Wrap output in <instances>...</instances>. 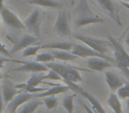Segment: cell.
I'll return each mask as SVG.
<instances>
[{
    "instance_id": "obj_42",
    "label": "cell",
    "mask_w": 129,
    "mask_h": 113,
    "mask_svg": "<svg viewBox=\"0 0 129 113\" xmlns=\"http://www.w3.org/2000/svg\"><path fill=\"white\" fill-rule=\"evenodd\" d=\"M5 113H9V112H8V111H6V112H5Z\"/></svg>"
},
{
    "instance_id": "obj_30",
    "label": "cell",
    "mask_w": 129,
    "mask_h": 113,
    "mask_svg": "<svg viewBox=\"0 0 129 113\" xmlns=\"http://www.w3.org/2000/svg\"><path fill=\"white\" fill-rule=\"evenodd\" d=\"M9 62H13V63H20V64H24L25 61H20V60H15L13 59L12 58H8V57H1L0 56V70L4 67L5 64L9 63Z\"/></svg>"
},
{
    "instance_id": "obj_24",
    "label": "cell",
    "mask_w": 129,
    "mask_h": 113,
    "mask_svg": "<svg viewBox=\"0 0 129 113\" xmlns=\"http://www.w3.org/2000/svg\"><path fill=\"white\" fill-rule=\"evenodd\" d=\"M76 94H73V95H67V96L64 97L63 99L62 105L64 109H67V113H74V99L75 97Z\"/></svg>"
},
{
    "instance_id": "obj_27",
    "label": "cell",
    "mask_w": 129,
    "mask_h": 113,
    "mask_svg": "<svg viewBox=\"0 0 129 113\" xmlns=\"http://www.w3.org/2000/svg\"><path fill=\"white\" fill-rule=\"evenodd\" d=\"M117 95L121 100L129 98V83H124L122 87H120L117 90Z\"/></svg>"
},
{
    "instance_id": "obj_40",
    "label": "cell",
    "mask_w": 129,
    "mask_h": 113,
    "mask_svg": "<svg viewBox=\"0 0 129 113\" xmlns=\"http://www.w3.org/2000/svg\"><path fill=\"white\" fill-rule=\"evenodd\" d=\"M2 78H4V77H3V75H1V74H0V80L2 79Z\"/></svg>"
},
{
    "instance_id": "obj_34",
    "label": "cell",
    "mask_w": 129,
    "mask_h": 113,
    "mask_svg": "<svg viewBox=\"0 0 129 113\" xmlns=\"http://www.w3.org/2000/svg\"><path fill=\"white\" fill-rule=\"evenodd\" d=\"M122 5H123V6H125L126 9L129 10V3L127 2H122Z\"/></svg>"
},
{
    "instance_id": "obj_12",
    "label": "cell",
    "mask_w": 129,
    "mask_h": 113,
    "mask_svg": "<svg viewBox=\"0 0 129 113\" xmlns=\"http://www.w3.org/2000/svg\"><path fill=\"white\" fill-rule=\"evenodd\" d=\"M50 69L43 64L39 62H26L20 66L12 69V72H47Z\"/></svg>"
},
{
    "instance_id": "obj_29",
    "label": "cell",
    "mask_w": 129,
    "mask_h": 113,
    "mask_svg": "<svg viewBox=\"0 0 129 113\" xmlns=\"http://www.w3.org/2000/svg\"><path fill=\"white\" fill-rule=\"evenodd\" d=\"M44 78H45V80H50V81H62L63 80L62 77H61L56 71L51 70V69H50V70L47 72V73L45 74Z\"/></svg>"
},
{
    "instance_id": "obj_22",
    "label": "cell",
    "mask_w": 129,
    "mask_h": 113,
    "mask_svg": "<svg viewBox=\"0 0 129 113\" xmlns=\"http://www.w3.org/2000/svg\"><path fill=\"white\" fill-rule=\"evenodd\" d=\"M107 104L110 106L111 109L113 110L114 113H122V105L120 102L119 98L118 97L117 94H115L114 92H111L110 94L109 97L107 99Z\"/></svg>"
},
{
    "instance_id": "obj_6",
    "label": "cell",
    "mask_w": 129,
    "mask_h": 113,
    "mask_svg": "<svg viewBox=\"0 0 129 113\" xmlns=\"http://www.w3.org/2000/svg\"><path fill=\"white\" fill-rule=\"evenodd\" d=\"M0 17L6 26H8L11 28L14 29H24L26 28L23 21L20 20V19L16 15V13H13L12 10H10L6 6H3L0 9Z\"/></svg>"
},
{
    "instance_id": "obj_8",
    "label": "cell",
    "mask_w": 129,
    "mask_h": 113,
    "mask_svg": "<svg viewBox=\"0 0 129 113\" xmlns=\"http://www.w3.org/2000/svg\"><path fill=\"white\" fill-rule=\"evenodd\" d=\"M26 29L36 36L40 35L41 30V17L38 9H35L28 17L23 21Z\"/></svg>"
},
{
    "instance_id": "obj_36",
    "label": "cell",
    "mask_w": 129,
    "mask_h": 113,
    "mask_svg": "<svg viewBox=\"0 0 129 113\" xmlns=\"http://www.w3.org/2000/svg\"><path fill=\"white\" fill-rule=\"evenodd\" d=\"M4 1H5V0H0V9H1V8H2L3 6H5V5H4Z\"/></svg>"
},
{
    "instance_id": "obj_37",
    "label": "cell",
    "mask_w": 129,
    "mask_h": 113,
    "mask_svg": "<svg viewBox=\"0 0 129 113\" xmlns=\"http://www.w3.org/2000/svg\"><path fill=\"white\" fill-rule=\"evenodd\" d=\"M126 106H127V110H128V112H129V99L126 102Z\"/></svg>"
},
{
    "instance_id": "obj_7",
    "label": "cell",
    "mask_w": 129,
    "mask_h": 113,
    "mask_svg": "<svg viewBox=\"0 0 129 113\" xmlns=\"http://www.w3.org/2000/svg\"><path fill=\"white\" fill-rule=\"evenodd\" d=\"M71 52L77 56L78 58H93V57H97V58H102L104 59H107L108 61L114 63V59L111 57L107 56L106 54H102L99 52L94 50L93 49L89 48L88 46H84L81 44H74V47L71 50Z\"/></svg>"
},
{
    "instance_id": "obj_1",
    "label": "cell",
    "mask_w": 129,
    "mask_h": 113,
    "mask_svg": "<svg viewBox=\"0 0 129 113\" xmlns=\"http://www.w3.org/2000/svg\"><path fill=\"white\" fill-rule=\"evenodd\" d=\"M108 41L114 51V63L121 71L123 75L129 81V54L124 49L123 45L111 35L108 36Z\"/></svg>"
},
{
    "instance_id": "obj_26",
    "label": "cell",
    "mask_w": 129,
    "mask_h": 113,
    "mask_svg": "<svg viewBox=\"0 0 129 113\" xmlns=\"http://www.w3.org/2000/svg\"><path fill=\"white\" fill-rule=\"evenodd\" d=\"M44 105L48 109H52L56 108L58 104V101L56 98V95H50V96L43 97L42 98Z\"/></svg>"
},
{
    "instance_id": "obj_10",
    "label": "cell",
    "mask_w": 129,
    "mask_h": 113,
    "mask_svg": "<svg viewBox=\"0 0 129 113\" xmlns=\"http://www.w3.org/2000/svg\"><path fill=\"white\" fill-rule=\"evenodd\" d=\"M36 44H39L37 36L30 34H25L22 35L21 38H20L14 43L13 48L10 50V52L13 55V54L17 53V52L20 51V50L31 46V45H36Z\"/></svg>"
},
{
    "instance_id": "obj_21",
    "label": "cell",
    "mask_w": 129,
    "mask_h": 113,
    "mask_svg": "<svg viewBox=\"0 0 129 113\" xmlns=\"http://www.w3.org/2000/svg\"><path fill=\"white\" fill-rule=\"evenodd\" d=\"M50 53L53 55L54 58L60 61H73L78 58L77 56L73 54L72 52L67 51V50H52Z\"/></svg>"
},
{
    "instance_id": "obj_23",
    "label": "cell",
    "mask_w": 129,
    "mask_h": 113,
    "mask_svg": "<svg viewBox=\"0 0 129 113\" xmlns=\"http://www.w3.org/2000/svg\"><path fill=\"white\" fill-rule=\"evenodd\" d=\"M44 76V72H33L29 80L27 81V84L28 86L38 87V85L43 83V80H45Z\"/></svg>"
},
{
    "instance_id": "obj_18",
    "label": "cell",
    "mask_w": 129,
    "mask_h": 113,
    "mask_svg": "<svg viewBox=\"0 0 129 113\" xmlns=\"http://www.w3.org/2000/svg\"><path fill=\"white\" fill-rule=\"evenodd\" d=\"M74 43L69 42H51L41 45V49L44 50H67L71 51L74 47Z\"/></svg>"
},
{
    "instance_id": "obj_16",
    "label": "cell",
    "mask_w": 129,
    "mask_h": 113,
    "mask_svg": "<svg viewBox=\"0 0 129 113\" xmlns=\"http://www.w3.org/2000/svg\"><path fill=\"white\" fill-rule=\"evenodd\" d=\"M105 82L107 83L111 92H114V93L124 85V81L120 79L119 76L116 72H111V71H107L105 72Z\"/></svg>"
},
{
    "instance_id": "obj_38",
    "label": "cell",
    "mask_w": 129,
    "mask_h": 113,
    "mask_svg": "<svg viewBox=\"0 0 129 113\" xmlns=\"http://www.w3.org/2000/svg\"><path fill=\"white\" fill-rule=\"evenodd\" d=\"M70 3H71V5H72V6H74V0H70Z\"/></svg>"
},
{
    "instance_id": "obj_33",
    "label": "cell",
    "mask_w": 129,
    "mask_h": 113,
    "mask_svg": "<svg viewBox=\"0 0 129 113\" xmlns=\"http://www.w3.org/2000/svg\"><path fill=\"white\" fill-rule=\"evenodd\" d=\"M4 99H3V95H2V92L0 90V113L3 112V108H4Z\"/></svg>"
},
{
    "instance_id": "obj_14",
    "label": "cell",
    "mask_w": 129,
    "mask_h": 113,
    "mask_svg": "<svg viewBox=\"0 0 129 113\" xmlns=\"http://www.w3.org/2000/svg\"><path fill=\"white\" fill-rule=\"evenodd\" d=\"M98 6L102 8L104 12H105L112 20H114L118 25H121L119 15L118 13V9L116 6L112 2V0H95Z\"/></svg>"
},
{
    "instance_id": "obj_3",
    "label": "cell",
    "mask_w": 129,
    "mask_h": 113,
    "mask_svg": "<svg viewBox=\"0 0 129 113\" xmlns=\"http://www.w3.org/2000/svg\"><path fill=\"white\" fill-rule=\"evenodd\" d=\"M74 38L75 40H77V41L85 43L89 48L93 49L94 50L102 54H106L109 51V49L111 48V45L109 41L98 39V38L92 37V36L85 35V34H75L74 35Z\"/></svg>"
},
{
    "instance_id": "obj_41",
    "label": "cell",
    "mask_w": 129,
    "mask_h": 113,
    "mask_svg": "<svg viewBox=\"0 0 129 113\" xmlns=\"http://www.w3.org/2000/svg\"><path fill=\"white\" fill-rule=\"evenodd\" d=\"M0 18H1V17H0ZM0 25H1V19H0Z\"/></svg>"
},
{
    "instance_id": "obj_4",
    "label": "cell",
    "mask_w": 129,
    "mask_h": 113,
    "mask_svg": "<svg viewBox=\"0 0 129 113\" xmlns=\"http://www.w3.org/2000/svg\"><path fill=\"white\" fill-rule=\"evenodd\" d=\"M64 83L66 85H67V86L70 88L71 90L74 91L75 93L80 94L81 96L85 97V98H86L87 100L89 102L90 106H91L92 108H94L95 109H96V110L98 111L99 113H107L105 111V109H104L103 105L101 104V102H99V101L97 100V99L95 98V97L93 95H91L89 92L86 91V90L83 89L81 87H80L79 85L77 84V83L71 82V81H64Z\"/></svg>"
},
{
    "instance_id": "obj_13",
    "label": "cell",
    "mask_w": 129,
    "mask_h": 113,
    "mask_svg": "<svg viewBox=\"0 0 129 113\" xmlns=\"http://www.w3.org/2000/svg\"><path fill=\"white\" fill-rule=\"evenodd\" d=\"M22 90L18 89L15 87V84L9 79H5L4 83L2 86V95L4 102L6 104H7L12 99L17 95L18 94L21 93Z\"/></svg>"
},
{
    "instance_id": "obj_17",
    "label": "cell",
    "mask_w": 129,
    "mask_h": 113,
    "mask_svg": "<svg viewBox=\"0 0 129 113\" xmlns=\"http://www.w3.org/2000/svg\"><path fill=\"white\" fill-rule=\"evenodd\" d=\"M68 90H70V88H69L67 85L57 84V85H54L50 89H47L46 91L36 94V98H43V97L50 96V95H60V94L66 93V92H67Z\"/></svg>"
},
{
    "instance_id": "obj_2",
    "label": "cell",
    "mask_w": 129,
    "mask_h": 113,
    "mask_svg": "<svg viewBox=\"0 0 129 113\" xmlns=\"http://www.w3.org/2000/svg\"><path fill=\"white\" fill-rule=\"evenodd\" d=\"M49 69L54 70L62 77V81H67L71 82L78 83L81 82L83 81L81 73L79 71L81 69H77L74 66H71L68 65H63V64H57L54 62H49L45 64Z\"/></svg>"
},
{
    "instance_id": "obj_19",
    "label": "cell",
    "mask_w": 129,
    "mask_h": 113,
    "mask_svg": "<svg viewBox=\"0 0 129 113\" xmlns=\"http://www.w3.org/2000/svg\"><path fill=\"white\" fill-rule=\"evenodd\" d=\"M43 104V100H32L27 101L24 104L19 107V113H34L35 110L38 107L42 106Z\"/></svg>"
},
{
    "instance_id": "obj_25",
    "label": "cell",
    "mask_w": 129,
    "mask_h": 113,
    "mask_svg": "<svg viewBox=\"0 0 129 113\" xmlns=\"http://www.w3.org/2000/svg\"><path fill=\"white\" fill-rule=\"evenodd\" d=\"M53 55L50 52H45V53H40L36 54V61L39 63H49V62H54L55 61Z\"/></svg>"
},
{
    "instance_id": "obj_9",
    "label": "cell",
    "mask_w": 129,
    "mask_h": 113,
    "mask_svg": "<svg viewBox=\"0 0 129 113\" xmlns=\"http://www.w3.org/2000/svg\"><path fill=\"white\" fill-rule=\"evenodd\" d=\"M32 98H36V95L34 94L28 93V92H25V93H20L17 95H15L12 101H10L7 104H6V111L9 113H16L18 110L19 107L27 102Z\"/></svg>"
},
{
    "instance_id": "obj_5",
    "label": "cell",
    "mask_w": 129,
    "mask_h": 113,
    "mask_svg": "<svg viewBox=\"0 0 129 113\" xmlns=\"http://www.w3.org/2000/svg\"><path fill=\"white\" fill-rule=\"evenodd\" d=\"M82 6H81V13L80 14V16L77 18L75 21V26L77 27H81L84 26H88L90 24H97V23H104V20L103 18L96 15H94V13H92L90 12L88 6H87V2H83Z\"/></svg>"
},
{
    "instance_id": "obj_28",
    "label": "cell",
    "mask_w": 129,
    "mask_h": 113,
    "mask_svg": "<svg viewBox=\"0 0 129 113\" xmlns=\"http://www.w3.org/2000/svg\"><path fill=\"white\" fill-rule=\"evenodd\" d=\"M41 50V45L36 44V45H31V46L27 47V48L24 49L23 52H22V56L23 57H31V56H36L38 50Z\"/></svg>"
},
{
    "instance_id": "obj_35",
    "label": "cell",
    "mask_w": 129,
    "mask_h": 113,
    "mask_svg": "<svg viewBox=\"0 0 129 113\" xmlns=\"http://www.w3.org/2000/svg\"><path fill=\"white\" fill-rule=\"evenodd\" d=\"M125 43L129 46V33L126 34V37H125Z\"/></svg>"
},
{
    "instance_id": "obj_11",
    "label": "cell",
    "mask_w": 129,
    "mask_h": 113,
    "mask_svg": "<svg viewBox=\"0 0 129 113\" xmlns=\"http://www.w3.org/2000/svg\"><path fill=\"white\" fill-rule=\"evenodd\" d=\"M54 30L57 34H59L62 37L69 36L71 34L68 20H67V14L64 12H60L57 14L55 24H54Z\"/></svg>"
},
{
    "instance_id": "obj_31",
    "label": "cell",
    "mask_w": 129,
    "mask_h": 113,
    "mask_svg": "<svg viewBox=\"0 0 129 113\" xmlns=\"http://www.w3.org/2000/svg\"><path fill=\"white\" fill-rule=\"evenodd\" d=\"M0 53L3 54L4 56H6V57H8V58H12V56H13L11 54V52H10V50H6L5 45L1 42H0Z\"/></svg>"
},
{
    "instance_id": "obj_20",
    "label": "cell",
    "mask_w": 129,
    "mask_h": 113,
    "mask_svg": "<svg viewBox=\"0 0 129 113\" xmlns=\"http://www.w3.org/2000/svg\"><path fill=\"white\" fill-rule=\"evenodd\" d=\"M28 4L49 9H58L62 6L61 3L57 0H29Z\"/></svg>"
},
{
    "instance_id": "obj_15",
    "label": "cell",
    "mask_w": 129,
    "mask_h": 113,
    "mask_svg": "<svg viewBox=\"0 0 129 113\" xmlns=\"http://www.w3.org/2000/svg\"><path fill=\"white\" fill-rule=\"evenodd\" d=\"M87 65L90 70H93L95 72H103L105 69L112 67L114 64L104 58L93 57L87 60Z\"/></svg>"
},
{
    "instance_id": "obj_39",
    "label": "cell",
    "mask_w": 129,
    "mask_h": 113,
    "mask_svg": "<svg viewBox=\"0 0 129 113\" xmlns=\"http://www.w3.org/2000/svg\"><path fill=\"white\" fill-rule=\"evenodd\" d=\"M122 2H127V3H129V0H121Z\"/></svg>"
},
{
    "instance_id": "obj_32",
    "label": "cell",
    "mask_w": 129,
    "mask_h": 113,
    "mask_svg": "<svg viewBox=\"0 0 129 113\" xmlns=\"http://www.w3.org/2000/svg\"><path fill=\"white\" fill-rule=\"evenodd\" d=\"M81 104H82L83 108H84V109L86 110L87 113H99L96 109H95L92 107H89V106H88L86 103H84V102H81Z\"/></svg>"
}]
</instances>
